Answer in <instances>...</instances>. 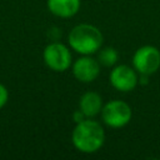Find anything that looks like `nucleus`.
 Returning <instances> with one entry per match:
<instances>
[{
	"mask_svg": "<svg viewBox=\"0 0 160 160\" xmlns=\"http://www.w3.org/2000/svg\"><path fill=\"white\" fill-rule=\"evenodd\" d=\"M71 141L80 152L92 154L100 150L104 145L105 131L98 121L86 118L80 122H76L71 132Z\"/></svg>",
	"mask_w": 160,
	"mask_h": 160,
	"instance_id": "f257e3e1",
	"label": "nucleus"
},
{
	"mask_svg": "<svg viewBox=\"0 0 160 160\" xmlns=\"http://www.w3.org/2000/svg\"><path fill=\"white\" fill-rule=\"evenodd\" d=\"M68 42L76 52L81 55H91L101 48L102 34L91 24H79L70 30Z\"/></svg>",
	"mask_w": 160,
	"mask_h": 160,
	"instance_id": "f03ea898",
	"label": "nucleus"
},
{
	"mask_svg": "<svg viewBox=\"0 0 160 160\" xmlns=\"http://www.w3.org/2000/svg\"><path fill=\"white\" fill-rule=\"evenodd\" d=\"M131 116L130 105L122 100H110L101 109V119L109 128H122L130 122Z\"/></svg>",
	"mask_w": 160,
	"mask_h": 160,
	"instance_id": "7ed1b4c3",
	"label": "nucleus"
},
{
	"mask_svg": "<svg viewBox=\"0 0 160 160\" xmlns=\"http://www.w3.org/2000/svg\"><path fill=\"white\" fill-rule=\"evenodd\" d=\"M44 62L49 69L56 72L68 70L71 65V52L68 46L61 42H50L42 51Z\"/></svg>",
	"mask_w": 160,
	"mask_h": 160,
	"instance_id": "20e7f679",
	"label": "nucleus"
},
{
	"mask_svg": "<svg viewBox=\"0 0 160 160\" xmlns=\"http://www.w3.org/2000/svg\"><path fill=\"white\" fill-rule=\"evenodd\" d=\"M134 69L142 75H151L160 68V50L152 45L139 48L132 56Z\"/></svg>",
	"mask_w": 160,
	"mask_h": 160,
	"instance_id": "39448f33",
	"label": "nucleus"
},
{
	"mask_svg": "<svg viewBox=\"0 0 160 160\" xmlns=\"http://www.w3.org/2000/svg\"><path fill=\"white\" fill-rule=\"evenodd\" d=\"M109 80L114 89L121 92H128L136 88L139 76L134 68H130L129 65H118L111 70Z\"/></svg>",
	"mask_w": 160,
	"mask_h": 160,
	"instance_id": "423d86ee",
	"label": "nucleus"
},
{
	"mask_svg": "<svg viewBox=\"0 0 160 160\" xmlns=\"http://www.w3.org/2000/svg\"><path fill=\"white\" fill-rule=\"evenodd\" d=\"M72 74L81 82H91L100 74V62L90 55H84L72 64Z\"/></svg>",
	"mask_w": 160,
	"mask_h": 160,
	"instance_id": "0eeeda50",
	"label": "nucleus"
},
{
	"mask_svg": "<svg viewBox=\"0 0 160 160\" xmlns=\"http://www.w3.org/2000/svg\"><path fill=\"white\" fill-rule=\"evenodd\" d=\"M49 11L58 18H71L80 9V0H48Z\"/></svg>",
	"mask_w": 160,
	"mask_h": 160,
	"instance_id": "6e6552de",
	"label": "nucleus"
},
{
	"mask_svg": "<svg viewBox=\"0 0 160 160\" xmlns=\"http://www.w3.org/2000/svg\"><path fill=\"white\" fill-rule=\"evenodd\" d=\"M79 106L86 118H94L101 112L102 99H101L100 94H98L95 91H88L81 95V98L79 100Z\"/></svg>",
	"mask_w": 160,
	"mask_h": 160,
	"instance_id": "1a4fd4ad",
	"label": "nucleus"
},
{
	"mask_svg": "<svg viewBox=\"0 0 160 160\" xmlns=\"http://www.w3.org/2000/svg\"><path fill=\"white\" fill-rule=\"evenodd\" d=\"M118 58H119V54L114 48H104V49H101L99 51L98 61L101 65L109 68V66H112V65L116 64Z\"/></svg>",
	"mask_w": 160,
	"mask_h": 160,
	"instance_id": "9d476101",
	"label": "nucleus"
},
{
	"mask_svg": "<svg viewBox=\"0 0 160 160\" xmlns=\"http://www.w3.org/2000/svg\"><path fill=\"white\" fill-rule=\"evenodd\" d=\"M9 100V91L4 84L0 82V109H2Z\"/></svg>",
	"mask_w": 160,
	"mask_h": 160,
	"instance_id": "9b49d317",
	"label": "nucleus"
},
{
	"mask_svg": "<svg viewBox=\"0 0 160 160\" xmlns=\"http://www.w3.org/2000/svg\"><path fill=\"white\" fill-rule=\"evenodd\" d=\"M72 119H74V121H75V122H80V121L85 120V119H86V116H85V114L79 109V110L74 111V114H72Z\"/></svg>",
	"mask_w": 160,
	"mask_h": 160,
	"instance_id": "f8f14e48",
	"label": "nucleus"
}]
</instances>
